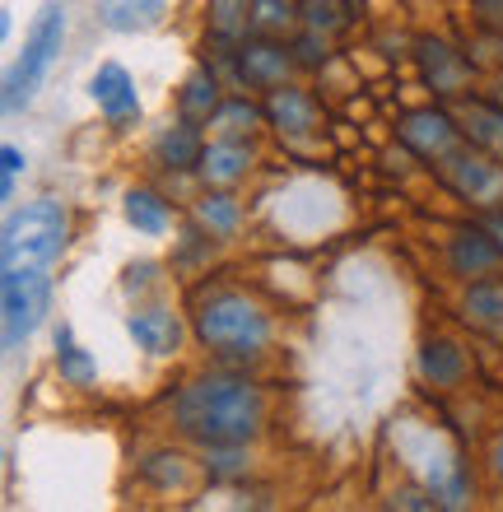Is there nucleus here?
<instances>
[{"label":"nucleus","instance_id":"1","mask_svg":"<svg viewBox=\"0 0 503 512\" xmlns=\"http://www.w3.org/2000/svg\"><path fill=\"white\" fill-rule=\"evenodd\" d=\"M177 424L182 433L201 438L205 447H238L261 424V396L243 378H201L177 396Z\"/></svg>","mask_w":503,"mask_h":512},{"label":"nucleus","instance_id":"2","mask_svg":"<svg viewBox=\"0 0 503 512\" xmlns=\"http://www.w3.org/2000/svg\"><path fill=\"white\" fill-rule=\"evenodd\" d=\"M66 247V215L56 201H33L5 219L0 238V266H42L52 270Z\"/></svg>","mask_w":503,"mask_h":512},{"label":"nucleus","instance_id":"3","mask_svg":"<svg viewBox=\"0 0 503 512\" xmlns=\"http://www.w3.org/2000/svg\"><path fill=\"white\" fill-rule=\"evenodd\" d=\"M196 336L219 354H257L266 345V317L243 294H219L196 312Z\"/></svg>","mask_w":503,"mask_h":512},{"label":"nucleus","instance_id":"4","mask_svg":"<svg viewBox=\"0 0 503 512\" xmlns=\"http://www.w3.org/2000/svg\"><path fill=\"white\" fill-rule=\"evenodd\" d=\"M61 42H66V10L61 5H47L38 14V24L24 42V56L14 61L10 80H5V108H24L28 98L38 94V84L47 80V70L56 66L61 56Z\"/></svg>","mask_w":503,"mask_h":512},{"label":"nucleus","instance_id":"5","mask_svg":"<svg viewBox=\"0 0 503 512\" xmlns=\"http://www.w3.org/2000/svg\"><path fill=\"white\" fill-rule=\"evenodd\" d=\"M0 298H5V345L19 350V345L38 331L42 312H47V303H52V270H42V266H5Z\"/></svg>","mask_w":503,"mask_h":512},{"label":"nucleus","instance_id":"6","mask_svg":"<svg viewBox=\"0 0 503 512\" xmlns=\"http://www.w3.org/2000/svg\"><path fill=\"white\" fill-rule=\"evenodd\" d=\"M89 94H94V103L108 112L112 122H131V117H140L136 84H131V75H126L122 66H103V70H98L94 84H89Z\"/></svg>","mask_w":503,"mask_h":512},{"label":"nucleus","instance_id":"7","mask_svg":"<svg viewBox=\"0 0 503 512\" xmlns=\"http://www.w3.org/2000/svg\"><path fill=\"white\" fill-rule=\"evenodd\" d=\"M131 336L140 340V350H150V354H173L177 350V317L164 308H150V312H136L131 317Z\"/></svg>","mask_w":503,"mask_h":512},{"label":"nucleus","instance_id":"8","mask_svg":"<svg viewBox=\"0 0 503 512\" xmlns=\"http://www.w3.org/2000/svg\"><path fill=\"white\" fill-rule=\"evenodd\" d=\"M401 135H406V145H415L420 154H443V149L452 145V122L443 112H415V117H406Z\"/></svg>","mask_w":503,"mask_h":512},{"label":"nucleus","instance_id":"9","mask_svg":"<svg viewBox=\"0 0 503 512\" xmlns=\"http://www.w3.org/2000/svg\"><path fill=\"white\" fill-rule=\"evenodd\" d=\"M494 261H499V247H494L480 229L457 233V243H452V266H457V270H466V275H480V270H490Z\"/></svg>","mask_w":503,"mask_h":512},{"label":"nucleus","instance_id":"10","mask_svg":"<svg viewBox=\"0 0 503 512\" xmlns=\"http://www.w3.org/2000/svg\"><path fill=\"white\" fill-rule=\"evenodd\" d=\"M266 112H271V122L280 126V131H308V126H317L313 103H308L303 94H294V89H280Z\"/></svg>","mask_w":503,"mask_h":512},{"label":"nucleus","instance_id":"11","mask_svg":"<svg viewBox=\"0 0 503 512\" xmlns=\"http://www.w3.org/2000/svg\"><path fill=\"white\" fill-rule=\"evenodd\" d=\"M466 317L485 331H503V284H476L466 298Z\"/></svg>","mask_w":503,"mask_h":512},{"label":"nucleus","instance_id":"12","mask_svg":"<svg viewBox=\"0 0 503 512\" xmlns=\"http://www.w3.org/2000/svg\"><path fill=\"white\" fill-rule=\"evenodd\" d=\"M103 14H108L112 28H140V24H154L164 0H98Z\"/></svg>","mask_w":503,"mask_h":512},{"label":"nucleus","instance_id":"13","mask_svg":"<svg viewBox=\"0 0 503 512\" xmlns=\"http://www.w3.org/2000/svg\"><path fill=\"white\" fill-rule=\"evenodd\" d=\"M126 219H131L140 233H164L168 229V210L154 191H131V196H126Z\"/></svg>","mask_w":503,"mask_h":512},{"label":"nucleus","instance_id":"14","mask_svg":"<svg viewBox=\"0 0 503 512\" xmlns=\"http://www.w3.org/2000/svg\"><path fill=\"white\" fill-rule=\"evenodd\" d=\"M243 163H247V149H238V145H210L201 154V173H205V182H233V177L243 173Z\"/></svg>","mask_w":503,"mask_h":512},{"label":"nucleus","instance_id":"15","mask_svg":"<svg viewBox=\"0 0 503 512\" xmlns=\"http://www.w3.org/2000/svg\"><path fill=\"white\" fill-rule=\"evenodd\" d=\"M56 364H61V378L70 382H94V364H89V354L70 340V326H61V336H56Z\"/></svg>","mask_w":503,"mask_h":512},{"label":"nucleus","instance_id":"16","mask_svg":"<svg viewBox=\"0 0 503 512\" xmlns=\"http://www.w3.org/2000/svg\"><path fill=\"white\" fill-rule=\"evenodd\" d=\"M420 368H424V378H434V382H452L457 373H462V354H457V345H448V340H434V345L424 350Z\"/></svg>","mask_w":503,"mask_h":512},{"label":"nucleus","instance_id":"17","mask_svg":"<svg viewBox=\"0 0 503 512\" xmlns=\"http://www.w3.org/2000/svg\"><path fill=\"white\" fill-rule=\"evenodd\" d=\"M243 75L247 80H275V75H285V52H275V47H266V42H257V47H247L243 52Z\"/></svg>","mask_w":503,"mask_h":512},{"label":"nucleus","instance_id":"18","mask_svg":"<svg viewBox=\"0 0 503 512\" xmlns=\"http://www.w3.org/2000/svg\"><path fill=\"white\" fill-rule=\"evenodd\" d=\"M159 154H164L173 168H187V163H201L205 149L196 145V135H191V126H177V131H168L164 140H159Z\"/></svg>","mask_w":503,"mask_h":512},{"label":"nucleus","instance_id":"19","mask_svg":"<svg viewBox=\"0 0 503 512\" xmlns=\"http://www.w3.org/2000/svg\"><path fill=\"white\" fill-rule=\"evenodd\" d=\"M196 215H201V224L210 233H233L238 229V205H233L229 196H205Z\"/></svg>","mask_w":503,"mask_h":512},{"label":"nucleus","instance_id":"20","mask_svg":"<svg viewBox=\"0 0 503 512\" xmlns=\"http://www.w3.org/2000/svg\"><path fill=\"white\" fill-rule=\"evenodd\" d=\"M457 187L471 191V196H494L499 191V173L476 159H466V163H457Z\"/></svg>","mask_w":503,"mask_h":512},{"label":"nucleus","instance_id":"21","mask_svg":"<svg viewBox=\"0 0 503 512\" xmlns=\"http://www.w3.org/2000/svg\"><path fill=\"white\" fill-rule=\"evenodd\" d=\"M182 108L191 112V117H201V112L215 108V80L205 75V70H196L187 80V94H182Z\"/></svg>","mask_w":503,"mask_h":512},{"label":"nucleus","instance_id":"22","mask_svg":"<svg viewBox=\"0 0 503 512\" xmlns=\"http://www.w3.org/2000/svg\"><path fill=\"white\" fill-rule=\"evenodd\" d=\"M19 168H24V154H19L14 145H5V149H0V196H5V201H10L14 173H19Z\"/></svg>","mask_w":503,"mask_h":512},{"label":"nucleus","instance_id":"23","mask_svg":"<svg viewBox=\"0 0 503 512\" xmlns=\"http://www.w3.org/2000/svg\"><path fill=\"white\" fill-rule=\"evenodd\" d=\"M215 28L219 33H233V28H238V0H215Z\"/></svg>","mask_w":503,"mask_h":512},{"label":"nucleus","instance_id":"24","mask_svg":"<svg viewBox=\"0 0 503 512\" xmlns=\"http://www.w3.org/2000/svg\"><path fill=\"white\" fill-rule=\"evenodd\" d=\"M345 5H350V10H354V5H364V0H345Z\"/></svg>","mask_w":503,"mask_h":512},{"label":"nucleus","instance_id":"25","mask_svg":"<svg viewBox=\"0 0 503 512\" xmlns=\"http://www.w3.org/2000/svg\"><path fill=\"white\" fill-rule=\"evenodd\" d=\"M499 471H503V443H499Z\"/></svg>","mask_w":503,"mask_h":512}]
</instances>
